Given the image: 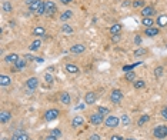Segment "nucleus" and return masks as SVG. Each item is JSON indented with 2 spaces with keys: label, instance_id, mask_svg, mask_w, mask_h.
Here are the masks:
<instances>
[{
  "label": "nucleus",
  "instance_id": "nucleus-1",
  "mask_svg": "<svg viewBox=\"0 0 167 140\" xmlns=\"http://www.w3.org/2000/svg\"><path fill=\"white\" fill-rule=\"evenodd\" d=\"M153 136H154L156 139H164L167 136V126H164V124L156 126L154 130H153Z\"/></svg>",
  "mask_w": 167,
  "mask_h": 140
},
{
  "label": "nucleus",
  "instance_id": "nucleus-2",
  "mask_svg": "<svg viewBox=\"0 0 167 140\" xmlns=\"http://www.w3.org/2000/svg\"><path fill=\"white\" fill-rule=\"evenodd\" d=\"M59 116H60V112H59L57 109H49V110L44 113V119H46L47 121L56 120V119H57Z\"/></svg>",
  "mask_w": 167,
  "mask_h": 140
},
{
  "label": "nucleus",
  "instance_id": "nucleus-3",
  "mask_svg": "<svg viewBox=\"0 0 167 140\" xmlns=\"http://www.w3.org/2000/svg\"><path fill=\"white\" fill-rule=\"evenodd\" d=\"M119 123H120V119L117 116H107V119L104 120L106 127H117Z\"/></svg>",
  "mask_w": 167,
  "mask_h": 140
},
{
  "label": "nucleus",
  "instance_id": "nucleus-4",
  "mask_svg": "<svg viewBox=\"0 0 167 140\" xmlns=\"http://www.w3.org/2000/svg\"><path fill=\"white\" fill-rule=\"evenodd\" d=\"M121 99H123V93H121V90L114 89V90L111 92V94H110V100L114 103V104H119V103L121 102Z\"/></svg>",
  "mask_w": 167,
  "mask_h": 140
},
{
  "label": "nucleus",
  "instance_id": "nucleus-5",
  "mask_svg": "<svg viewBox=\"0 0 167 140\" xmlns=\"http://www.w3.org/2000/svg\"><path fill=\"white\" fill-rule=\"evenodd\" d=\"M26 86H27L29 92H34L39 87V79L37 77H29L27 82H26Z\"/></svg>",
  "mask_w": 167,
  "mask_h": 140
},
{
  "label": "nucleus",
  "instance_id": "nucleus-6",
  "mask_svg": "<svg viewBox=\"0 0 167 140\" xmlns=\"http://www.w3.org/2000/svg\"><path fill=\"white\" fill-rule=\"evenodd\" d=\"M103 121H104V119H103V116L100 114V113H93V114H90V123L92 124H94V126H100Z\"/></svg>",
  "mask_w": 167,
  "mask_h": 140
},
{
  "label": "nucleus",
  "instance_id": "nucleus-7",
  "mask_svg": "<svg viewBox=\"0 0 167 140\" xmlns=\"http://www.w3.org/2000/svg\"><path fill=\"white\" fill-rule=\"evenodd\" d=\"M57 11V6H56L54 1H52V0H47L46 1V14L47 16H52L53 13Z\"/></svg>",
  "mask_w": 167,
  "mask_h": 140
},
{
  "label": "nucleus",
  "instance_id": "nucleus-8",
  "mask_svg": "<svg viewBox=\"0 0 167 140\" xmlns=\"http://www.w3.org/2000/svg\"><path fill=\"white\" fill-rule=\"evenodd\" d=\"M10 140H29V134L27 133H24V131H22V130H17L11 134Z\"/></svg>",
  "mask_w": 167,
  "mask_h": 140
},
{
  "label": "nucleus",
  "instance_id": "nucleus-9",
  "mask_svg": "<svg viewBox=\"0 0 167 140\" xmlns=\"http://www.w3.org/2000/svg\"><path fill=\"white\" fill-rule=\"evenodd\" d=\"M84 50H86V46L82 45V43L73 45V46L70 47V52H72L73 55H82V53H84Z\"/></svg>",
  "mask_w": 167,
  "mask_h": 140
},
{
  "label": "nucleus",
  "instance_id": "nucleus-10",
  "mask_svg": "<svg viewBox=\"0 0 167 140\" xmlns=\"http://www.w3.org/2000/svg\"><path fill=\"white\" fill-rule=\"evenodd\" d=\"M154 13H156V10H154L153 6H144V7L141 9V16H143V17H151Z\"/></svg>",
  "mask_w": 167,
  "mask_h": 140
},
{
  "label": "nucleus",
  "instance_id": "nucleus-11",
  "mask_svg": "<svg viewBox=\"0 0 167 140\" xmlns=\"http://www.w3.org/2000/svg\"><path fill=\"white\" fill-rule=\"evenodd\" d=\"M96 100H97V96H96L94 92H89V93H86V96H84V103L86 104H94Z\"/></svg>",
  "mask_w": 167,
  "mask_h": 140
},
{
  "label": "nucleus",
  "instance_id": "nucleus-12",
  "mask_svg": "<svg viewBox=\"0 0 167 140\" xmlns=\"http://www.w3.org/2000/svg\"><path fill=\"white\" fill-rule=\"evenodd\" d=\"M84 123V117L83 116H74V119L72 120V127L73 129H79V127H82Z\"/></svg>",
  "mask_w": 167,
  "mask_h": 140
},
{
  "label": "nucleus",
  "instance_id": "nucleus-13",
  "mask_svg": "<svg viewBox=\"0 0 167 140\" xmlns=\"http://www.w3.org/2000/svg\"><path fill=\"white\" fill-rule=\"evenodd\" d=\"M158 33H160V27H147L146 29V32H144V34L147 36V37H156L158 36Z\"/></svg>",
  "mask_w": 167,
  "mask_h": 140
},
{
  "label": "nucleus",
  "instance_id": "nucleus-14",
  "mask_svg": "<svg viewBox=\"0 0 167 140\" xmlns=\"http://www.w3.org/2000/svg\"><path fill=\"white\" fill-rule=\"evenodd\" d=\"M26 65H27V63H26V59L20 57L17 62L13 65V69H14V72H20V70H23V69L26 67Z\"/></svg>",
  "mask_w": 167,
  "mask_h": 140
},
{
  "label": "nucleus",
  "instance_id": "nucleus-15",
  "mask_svg": "<svg viewBox=\"0 0 167 140\" xmlns=\"http://www.w3.org/2000/svg\"><path fill=\"white\" fill-rule=\"evenodd\" d=\"M19 59H20V56H19L17 53H10V55H7V56L4 57V62L7 65H14Z\"/></svg>",
  "mask_w": 167,
  "mask_h": 140
},
{
  "label": "nucleus",
  "instance_id": "nucleus-16",
  "mask_svg": "<svg viewBox=\"0 0 167 140\" xmlns=\"http://www.w3.org/2000/svg\"><path fill=\"white\" fill-rule=\"evenodd\" d=\"M66 72L67 73H72V75H76V73L80 72V69H79V66L73 65V63H67L66 65Z\"/></svg>",
  "mask_w": 167,
  "mask_h": 140
},
{
  "label": "nucleus",
  "instance_id": "nucleus-17",
  "mask_svg": "<svg viewBox=\"0 0 167 140\" xmlns=\"http://www.w3.org/2000/svg\"><path fill=\"white\" fill-rule=\"evenodd\" d=\"M44 34H46L44 27H42V26H36V27L33 29V36H36V37H43Z\"/></svg>",
  "mask_w": 167,
  "mask_h": 140
},
{
  "label": "nucleus",
  "instance_id": "nucleus-18",
  "mask_svg": "<svg viewBox=\"0 0 167 140\" xmlns=\"http://www.w3.org/2000/svg\"><path fill=\"white\" fill-rule=\"evenodd\" d=\"M10 119H11V113L10 112H6V110H3V112L0 113V121L4 124V123H7V121H10Z\"/></svg>",
  "mask_w": 167,
  "mask_h": 140
},
{
  "label": "nucleus",
  "instance_id": "nucleus-19",
  "mask_svg": "<svg viewBox=\"0 0 167 140\" xmlns=\"http://www.w3.org/2000/svg\"><path fill=\"white\" fill-rule=\"evenodd\" d=\"M156 23L158 24V27H166L167 26V14H160L156 20Z\"/></svg>",
  "mask_w": 167,
  "mask_h": 140
},
{
  "label": "nucleus",
  "instance_id": "nucleus-20",
  "mask_svg": "<svg viewBox=\"0 0 167 140\" xmlns=\"http://www.w3.org/2000/svg\"><path fill=\"white\" fill-rule=\"evenodd\" d=\"M60 102L63 103V104H70V102H72L70 94L67 93V92H62L60 93Z\"/></svg>",
  "mask_w": 167,
  "mask_h": 140
},
{
  "label": "nucleus",
  "instance_id": "nucleus-21",
  "mask_svg": "<svg viewBox=\"0 0 167 140\" xmlns=\"http://www.w3.org/2000/svg\"><path fill=\"white\" fill-rule=\"evenodd\" d=\"M40 46H42V40H40V39H36V40H33V43L29 46V49H30V52H37V50L40 49Z\"/></svg>",
  "mask_w": 167,
  "mask_h": 140
},
{
  "label": "nucleus",
  "instance_id": "nucleus-22",
  "mask_svg": "<svg viewBox=\"0 0 167 140\" xmlns=\"http://www.w3.org/2000/svg\"><path fill=\"white\" fill-rule=\"evenodd\" d=\"M0 84H1L3 87L10 86V84H11V79H10V76H6V75L0 76Z\"/></svg>",
  "mask_w": 167,
  "mask_h": 140
},
{
  "label": "nucleus",
  "instance_id": "nucleus-23",
  "mask_svg": "<svg viewBox=\"0 0 167 140\" xmlns=\"http://www.w3.org/2000/svg\"><path fill=\"white\" fill-rule=\"evenodd\" d=\"M120 32H121V24L120 23H114L113 26L110 27V33L114 36V34H120Z\"/></svg>",
  "mask_w": 167,
  "mask_h": 140
},
{
  "label": "nucleus",
  "instance_id": "nucleus-24",
  "mask_svg": "<svg viewBox=\"0 0 167 140\" xmlns=\"http://www.w3.org/2000/svg\"><path fill=\"white\" fill-rule=\"evenodd\" d=\"M72 17H73V11H72V10H66V11H63V13L60 14V20H62V22H66V20L72 19Z\"/></svg>",
  "mask_w": 167,
  "mask_h": 140
},
{
  "label": "nucleus",
  "instance_id": "nucleus-25",
  "mask_svg": "<svg viewBox=\"0 0 167 140\" xmlns=\"http://www.w3.org/2000/svg\"><path fill=\"white\" fill-rule=\"evenodd\" d=\"M141 24H143L146 29H147V27H153L154 22H153L151 17H143V20H141Z\"/></svg>",
  "mask_w": 167,
  "mask_h": 140
},
{
  "label": "nucleus",
  "instance_id": "nucleus-26",
  "mask_svg": "<svg viewBox=\"0 0 167 140\" xmlns=\"http://www.w3.org/2000/svg\"><path fill=\"white\" fill-rule=\"evenodd\" d=\"M36 14H39V16H43V14H46V1H43V0H42V3H40L39 9H37Z\"/></svg>",
  "mask_w": 167,
  "mask_h": 140
},
{
  "label": "nucleus",
  "instance_id": "nucleus-27",
  "mask_svg": "<svg viewBox=\"0 0 167 140\" xmlns=\"http://www.w3.org/2000/svg\"><path fill=\"white\" fill-rule=\"evenodd\" d=\"M1 9L4 13H11V10H13V6H11V3L10 1H3V4H1Z\"/></svg>",
  "mask_w": 167,
  "mask_h": 140
},
{
  "label": "nucleus",
  "instance_id": "nucleus-28",
  "mask_svg": "<svg viewBox=\"0 0 167 140\" xmlns=\"http://www.w3.org/2000/svg\"><path fill=\"white\" fill-rule=\"evenodd\" d=\"M148 120H150V116H148V114H143V116L139 119V121H137V126H140V127H141V126H144V124H146Z\"/></svg>",
  "mask_w": 167,
  "mask_h": 140
},
{
  "label": "nucleus",
  "instance_id": "nucleus-29",
  "mask_svg": "<svg viewBox=\"0 0 167 140\" xmlns=\"http://www.w3.org/2000/svg\"><path fill=\"white\" fill-rule=\"evenodd\" d=\"M144 55H147V49H144V47H139V49L134 50V56L136 57L144 56Z\"/></svg>",
  "mask_w": 167,
  "mask_h": 140
},
{
  "label": "nucleus",
  "instance_id": "nucleus-30",
  "mask_svg": "<svg viewBox=\"0 0 167 140\" xmlns=\"http://www.w3.org/2000/svg\"><path fill=\"white\" fill-rule=\"evenodd\" d=\"M40 3H42V0H37V1H34V3L29 4V10L33 11V13H36L37 9H39V6H40Z\"/></svg>",
  "mask_w": 167,
  "mask_h": 140
},
{
  "label": "nucleus",
  "instance_id": "nucleus-31",
  "mask_svg": "<svg viewBox=\"0 0 167 140\" xmlns=\"http://www.w3.org/2000/svg\"><path fill=\"white\" fill-rule=\"evenodd\" d=\"M124 77H126L127 82H136V73L134 72H127Z\"/></svg>",
  "mask_w": 167,
  "mask_h": 140
},
{
  "label": "nucleus",
  "instance_id": "nucleus-32",
  "mask_svg": "<svg viewBox=\"0 0 167 140\" xmlns=\"http://www.w3.org/2000/svg\"><path fill=\"white\" fill-rule=\"evenodd\" d=\"M62 32H63V33H67V34H72L74 30L70 24H63V26H62Z\"/></svg>",
  "mask_w": 167,
  "mask_h": 140
},
{
  "label": "nucleus",
  "instance_id": "nucleus-33",
  "mask_svg": "<svg viewBox=\"0 0 167 140\" xmlns=\"http://www.w3.org/2000/svg\"><path fill=\"white\" fill-rule=\"evenodd\" d=\"M146 86V82L143 80V79H137L136 82H134V89H143Z\"/></svg>",
  "mask_w": 167,
  "mask_h": 140
},
{
  "label": "nucleus",
  "instance_id": "nucleus-34",
  "mask_svg": "<svg viewBox=\"0 0 167 140\" xmlns=\"http://www.w3.org/2000/svg\"><path fill=\"white\" fill-rule=\"evenodd\" d=\"M164 73V69H163V66H157L156 69H154V76L156 77H161Z\"/></svg>",
  "mask_w": 167,
  "mask_h": 140
},
{
  "label": "nucleus",
  "instance_id": "nucleus-35",
  "mask_svg": "<svg viewBox=\"0 0 167 140\" xmlns=\"http://www.w3.org/2000/svg\"><path fill=\"white\" fill-rule=\"evenodd\" d=\"M109 112H110V110H109L107 107H103V106H99V107H97V113H100L102 116H107Z\"/></svg>",
  "mask_w": 167,
  "mask_h": 140
},
{
  "label": "nucleus",
  "instance_id": "nucleus-36",
  "mask_svg": "<svg viewBox=\"0 0 167 140\" xmlns=\"http://www.w3.org/2000/svg\"><path fill=\"white\" fill-rule=\"evenodd\" d=\"M131 6H133L134 9H139V7H144V1H143V0H134V1L131 3Z\"/></svg>",
  "mask_w": 167,
  "mask_h": 140
},
{
  "label": "nucleus",
  "instance_id": "nucleus-37",
  "mask_svg": "<svg viewBox=\"0 0 167 140\" xmlns=\"http://www.w3.org/2000/svg\"><path fill=\"white\" fill-rule=\"evenodd\" d=\"M120 121L124 124V126H127V124H130V117L127 116V114H123L120 117Z\"/></svg>",
  "mask_w": 167,
  "mask_h": 140
},
{
  "label": "nucleus",
  "instance_id": "nucleus-38",
  "mask_svg": "<svg viewBox=\"0 0 167 140\" xmlns=\"http://www.w3.org/2000/svg\"><path fill=\"white\" fill-rule=\"evenodd\" d=\"M44 80H46L47 83L49 84H52L53 83V82H54V79H53V76L50 75V73H46V75H44Z\"/></svg>",
  "mask_w": 167,
  "mask_h": 140
},
{
  "label": "nucleus",
  "instance_id": "nucleus-39",
  "mask_svg": "<svg viewBox=\"0 0 167 140\" xmlns=\"http://www.w3.org/2000/svg\"><path fill=\"white\" fill-rule=\"evenodd\" d=\"M139 65V63H136V65H129V66H124V67H123V70H124V72H126V73H127V72H131V69H134V67H136V66Z\"/></svg>",
  "mask_w": 167,
  "mask_h": 140
},
{
  "label": "nucleus",
  "instance_id": "nucleus-40",
  "mask_svg": "<svg viewBox=\"0 0 167 140\" xmlns=\"http://www.w3.org/2000/svg\"><path fill=\"white\" fill-rule=\"evenodd\" d=\"M160 114H161V117H163L164 120H167V106H164V107L161 109V112H160Z\"/></svg>",
  "mask_w": 167,
  "mask_h": 140
},
{
  "label": "nucleus",
  "instance_id": "nucleus-41",
  "mask_svg": "<svg viewBox=\"0 0 167 140\" xmlns=\"http://www.w3.org/2000/svg\"><path fill=\"white\" fill-rule=\"evenodd\" d=\"M52 134L56 136V137H60V136H62V131L59 130V129H53V130H52Z\"/></svg>",
  "mask_w": 167,
  "mask_h": 140
},
{
  "label": "nucleus",
  "instance_id": "nucleus-42",
  "mask_svg": "<svg viewBox=\"0 0 167 140\" xmlns=\"http://www.w3.org/2000/svg\"><path fill=\"white\" fill-rule=\"evenodd\" d=\"M100 139H102V137H100L99 134H96V133H94V134H90V137H89V140H100Z\"/></svg>",
  "mask_w": 167,
  "mask_h": 140
},
{
  "label": "nucleus",
  "instance_id": "nucleus-43",
  "mask_svg": "<svg viewBox=\"0 0 167 140\" xmlns=\"http://www.w3.org/2000/svg\"><path fill=\"white\" fill-rule=\"evenodd\" d=\"M110 140H124V139H123L121 136H119V134H113L110 137Z\"/></svg>",
  "mask_w": 167,
  "mask_h": 140
},
{
  "label": "nucleus",
  "instance_id": "nucleus-44",
  "mask_svg": "<svg viewBox=\"0 0 167 140\" xmlns=\"http://www.w3.org/2000/svg\"><path fill=\"white\" fill-rule=\"evenodd\" d=\"M57 139H59V137H56V136H53L52 133H50L49 136H46V137H44V140H57Z\"/></svg>",
  "mask_w": 167,
  "mask_h": 140
},
{
  "label": "nucleus",
  "instance_id": "nucleus-45",
  "mask_svg": "<svg viewBox=\"0 0 167 140\" xmlns=\"http://www.w3.org/2000/svg\"><path fill=\"white\" fill-rule=\"evenodd\" d=\"M134 43H136V45H140V43H141V37H140V36H136V37H134Z\"/></svg>",
  "mask_w": 167,
  "mask_h": 140
},
{
  "label": "nucleus",
  "instance_id": "nucleus-46",
  "mask_svg": "<svg viewBox=\"0 0 167 140\" xmlns=\"http://www.w3.org/2000/svg\"><path fill=\"white\" fill-rule=\"evenodd\" d=\"M59 1H60L62 4H70V3H72L73 0H59Z\"/></svg>",
  "mask_w": 167,
  "mask_h": 140
},
{
  "label": "nucleus",
  "instance_id": "nucleus-47",
  "mask_svg": "<svg viewBox=\"0 0 167 140\" xmlns=\"http://www.w3.org/2000/svg\"><path fill=\"white\" fill-rule=\"evenodd\" d=\"M111 40L113 42H119L120 40V34H114V37H111Z\"/></svg>",
  "mask_w": 167,
  "mask_h": 140
},
{
  "label": "nucleus",
  "instance_id": "nucleus-48",
  "mask_svg": "<svg viewBox=\"0 0 167 140\" xmlns=\"http://www.w3.org/2000/svg\"><path fill=\"white\" fill-rule=\"evenodd\" d=\"M130 4H131L130 0H124V1H123V6H124V7H126V6H130Z\"/></svg>",
  "mask_w": 167,
  "mask_h": 140
},
{
  "label": "nucleus",
  "instance_id": "nucleus-49",
  "mask_svg": "<svg viewBox=\"0 0 167 140\" xmlns=\"http://www.w3.org/2000/svg\"><path fill=\"white\" fill-rule=\"evenodd\" d=\"M34 1H37V0H26V4H32V3H34Z\"/></svg>",
  "mask_w": 167,
  "mask_h": 140
},
{
  "label": "nucleus",
  "instance_id": "nucleus-50",
  "mask_svg": "<svg viewBox=\"0 0 167 140\" xmlns=\"http://www.w3.org/2000/svg\"><path fill=\"white\" fill-rule=\"evenodd\" d=\"M47 70H49V73H52V72H53V70H54V67H53V66H50V67H49V69H47Z\"/></svg>",
  "mask_w": 167,
  "mask_h": 140
},
{
  "label": "nucleus",
  "instance_id": "nucleus-51",
  "mask_svg": "<svg viewBox=\"0 0 167 140\" xmlns=\"http://www.w3.org/2000/svg\"><path fill=\"white\" fill-rule=\"evenodd\" d=\"M126 140H137V139H133V137H129V139H126Z\"/></svg>",
  "mask_w": 167,
  "mask_h": 140
},
{
  "label": "nucleus",
  "instance_id": "nucleus-52",
  "mask_svg": "<svg viewBox=\"0 0 167 140\" xmlns=\"http://www.w3.org/2000/svg\"><path fill=\"white\" fill-rule=\"evenodd\" d=\"M1 140H9L7 137H1Z\"/></svg>",
  "mask_w": 167,
  "mask_h": 140
},
{
  "label": "nucleus",
  "instance_id": "nucleus-53",
  "mask_svg": "<svg viewBox=\"0 0 167 140\" xmlns=\"http://www.w3.org/2000/svg\"><path fill=\"white\" fill-rule=\"evenodd\" d=\"M166 47H167V45H166Z\"/></svg>",
  "mask_w": 167,
  "mask_h": 140
}]
</instances>
